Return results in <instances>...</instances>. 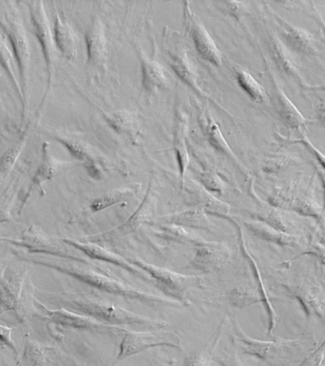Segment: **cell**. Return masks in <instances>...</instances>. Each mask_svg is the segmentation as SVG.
I'll return each instance as SVG.
<instances>
[{"label":"cell","instance_id":"obj_4","mask_svg":"<svg viewBox=\"0 0 325 366\" xmlns=\"http://www.w3.org/2000/svg\"><path fill=\"white\" fill-rule=\"evenodd\" d=\"M0 29L13 48L22 91V119L28 107L29 79H30L31 47L24 25L14 11H5L0 17Z\"/></svg>","mask_w":325,"mask_h":366},{"label":"cell","instance_id":"obj_21","mask_svg":"<svg viewBox=\"0 0 325 366\" xmlns=\"http://www.w3.org/2000/svg\"><path fill=\"white\" fill-rule=\"evenodd\" d=\"M150 224H174L182 227L191 229H200L215 234L220 231V228L214 224L208 219L207 213L201 208H191L188 210L178 212L167 214V216L157 217L154 222H148Z\"/></svg>","mask_w":325,"mask_h":366},{"label":"cell","instance_id":"obj_35","mask_svg":"<svg viewBox=\"0 0 325 366\" xmlns=\"http://www.w3.org/2000/svg\"><path fill=\"white\" fill-rule=\"evenodd\" d=\"M231 70L239 87L257 103H264L267 99V93L261 83L248 71L238 64H232Z\"/></svg>","mask_w":325,"mask_h":366},{"label":"cell","instance_id":"obj_48","mask_svg":"<svg viewBox=\"0 0 325 366\" xmlns=\"http://www.w3.org/2000/svg\"><path fill=\"white\" fill-rule=\"evenodd\" d=\"M11 219L10 208L7 200H0V224Z\"/></svg>","mask_w":325,"mask_h":366},{"label":"cell","instance_id":"obj_36","mask_svg":"<svg viewBox=\"0 0 325 366\" xmlns=\"http://www.w3.org/2000/svg\"><path fill=\"white\" fill-rule=\"evenodd\" d=\"M29 126L22 136L16 140L14 144L11 145L7 151L0 157V185L7 179L9 174L13 171L14 165L19 159L20 154L24 150L26 143L28 142Z\"/></svg>","mask_w":325,"mask_h":366},{"label":"cell","instance_id":"obj_3","mask_svg":"<svg viewBox=\"0 0 325 366\" xmlns=\"http://www.w3.org/2000/svg\"><path fill=\"white\" fill-rule=\"evenodd\" d=\"M268 202L274 208L316 220H321L324 216V208L316 199L314 182L308 183L304 177H298L274 189Z\"/></svg>","mask_w":325,"mask_h":366},{"label":"cell","instance_id":"obj_19","mask_svg":"<svg viewBox=\"0 0 325 366\" xmlns=\"http://www.w3.org/2000/svg\"><path fill=\"white\" fill-rule=\"evenodd\" d=\"M277 24L281 29L282 36L284 37L282 42L287 46L288 49L294 54L311 56L316 51L315 37L309 31L284 19L275 14Z\"/></svg>","mask_w":325,"mask_h":366},{"label":"cell","instance_id":"obj_17","mask_svg":"<svg viewBox=\"0 0 325 366\" xmlns=\"http://www.w3.org/2000/svg\"><path fill=\"white\" fill-rule=\"evenodd\" d=\"M87 45V67L102 71L105 69L108 49L104 24L98 16L93 17L85 34Z\"/></svg>","mask_w":325,"mask_h":366},{"label":"cell","instance_id":"obj_14","mask_svg":"<svg viewBox=\"0 0 325 366\" xmlns=\"http://www.w3.org/2000/svg\"><path fill=\"white\" fill-rule=\"evenodd\" d=\"M194 248L195 256L191 259L190 266L202 273L222 270L232 259V250L227 243L205 240Z\"/></svg>","mask_w":325,"mask_h":366},{"label":"cell","instance_id":"obj_38","mask_svg":"<svg viewBox=\"0 0 325 366\" xmlns=\"http://www.w3.org/2000/svg\"><path fill=\"white\" fill-rule=\"evenodd\" d=\"M0 66L6 71L10 82L13 84L14 90L19 94L20 100L22 102V91L20 88L19 80L17 79L16 73L14 70V59L11 56L10 49L5 41V36L0 31Z\"/></svg>","mask_w":325,"mask_h":366},{"label":"cell","instance_id":"obj_8","mask_svg":"<svg viewBox=\"0 0 325 366\" xmlns=\"http://www.w3.org/2000/svg\"><path fill=\"white\" fill-rule=\"evenodd\" d=\"M155 179L150 177L148 188L141 204L133 212L124 223L111 230L91 234L87 237L88 242H113L138 230L143 223L150 222L151 217L155 213L157 202H158V190H157Z\"/></svg>","mask_w":325,"mask_h":366},{"label":"cell","instance_id":"obj_42","mask_svg":"<svg viewBox=\"0 0 325 366\" xmlns=\"http://www.w3.org/2000/svg\"><path fill=\"white\" fill-rule=\"evenodd\" d=\"M294 159L289 157H277L273 159H267L264 162V172L268 174L278 173V172L284 171L285 169L292 165Z\"/></svg>","mask_w":325,"mask_h":366},{"label":"cell","instance_id":"obj_29","mask_svg":"<svg viewBox=\"0 0 325 366\" xmlns=\"http://www.w3.org/2000/svg\"><path fill=\"white\" fill-rule=\"evenodd\" d=\"M185 114H187L181 108H177L173 130V149L178 162L182 185L184 184L185 173L190 165V156L185 145V132L187 127V119Z\"/></svg>","mask_w":325,"mask_h":366},{"label":"cell","instance_id":"obj_18","mask_svg":"<svg viewBox=\"0 0 325 366\" xmlns=\"http://www.w3.org/2000/svg\"><path fill=\"white\" fill-rule=\"evenodd\" d=\"M70 162H64V160H59L53 157L51 154L50 144L48 142H45L42 146V159L41 163L34 172L33 177L31 179L30 184L27 191L23 197L21 203L19 205V214H21V211L26 203H27L29 197H31V193L36 189H40L42 194H44V188L43 184L48 180L53 179L54 177L58 174L60 169L65 167L66 165L70 164Z\"/></svg>","mask_w":325,"mask_h":366},{"label":"cell","instance_id":"obj_6","mask_svg":"<svg viewBox=\"0 0 325 366\" xmlns=\"http://www.w3.org/2000/svg\"><path fill=\"white\" fill-rule=\"evenodd\" d=\"M128 259L131 264L148 274L156 287L164 292L167 297L177 300L182 305H190L188 294L191 289L200 287L202 283L201 277L177 273L175 271L159 267L137 257H128Z\"/></svg>","mask_w":325,"mask_h":366},{"label":"cell","instance_id":"obj_46","mask_svg":"<svg viewBox=\"0 0 325 366\" xmlns=\"http://www.w3.org/2000/svg\"><path fill=\"white\" fill-rule=\"evenodd\" d=\"M311 254L316 257H318L319 260L325 265V242L324 240H321V242H316L311 243L310 245L306 246L304 248V252L301 256L295 257V259H298V257L304 256V254Z\"/></svg>","mask_w":325,"mask_h":366},{"label":"cell","instance_id":"obj_32","mask_svg":"<svg viewBox=\"0 0 325 366\" xmlns=\"http://www.w3.org/2000/svg\"><path fill=\"white\" fill-rule=\"evenodd\" d=\"M141 187V183H133V184L122 186V187L108 191L107 193L96 197L91 203L90 211L93 214L99 213V212L104 211L105 209L111 207V206L130 199V197L136 196Z\"/></svg>","mask_w":325,"mask_h":366},{"label":"cell","instance_id":"obj_22","mask_svg":"<svg viewBox=\"0 0 325 366\" xmlns=\"http://www.w3.org/2000/svg\"><path fill=\"white\" fill-rule=\"evenodd\" d=\"M270 77L272 79L274 87V97H275V103L277 111L281 117L284 124L290 128L291 130H296L299 134L306 130V126L309 119L301 113V111L296 108V106L291 102L287 94L282 90L281 86L277 81L275 74L272 73L269 67Z\"/></svg>","mask_w":325,"mask_h":366},{"label":"cell","instance_id":"obj_16","mask_svg":"<svg viewBox=\"0 0 325 366\" xmlns=\"http://www.w3.org/2000/svg\"><path fill=\"white\" fill-rule=\"evenodd\" d=\"M61 240L65 244L70 245L71 247L83 252V253L87 254L91 259L111 263V264L125 269L128 273L133 274V276L138 277L140 280H144L145 282H153V280H151L147 274L140 270L136 266L131 264V263L128 262V257L108 251L107 249L103 247V246L97 244V243L88 242H78V240L71 239H62Z\"/></svg>","mask_w":325,"mask_h":366},{"label":"cell","instance_id":"obj_40","mask_svg":"<svg viewBox=\"0 0 325 366\" xmlns=\"http://www.w3.org/2000/svg\"><path fill=\"white\" fill-rule=\"evenodd\" d=\"M200 184L208 192H216L222 194L225 190V182H222L215 171L205 169L199 176Z\"/></svg>","mask_w":325,"mask_h":366},{"label":"cell","instance_id":"obj_51","mask_svg":"<svg viewBox=\"0 0 325 366\" xmlns=\"http://www.w3.org/2000/svg\"><path fill=\"white\" fill-rule=\"evenodd\" d=\"M6 270H7V264L3 260H0V282L5 279Z\"/></svg>","mask_w":325,"mask_h":366},{"label":"cell","instance_id":"obj_33","mask_svg":"<svg viewBox=\"0 0 325 366\" xmlns=\"http://www.w3.org/2000/svg\"><path fill=\"white\" fill-rule=\"evenodd\" d=\"M287 214V211L274 208L271 206V208L267 209V210L251 214V217H253V219L264 222L265 224L277 229V230L285 232L288 234H299L296 231L298 227H296V223Z\"/></svg>","mask_w":325,"mask_h":366},{"label":"cell","instance_id":"obj_30","mask_svg":"<svg viewBox=\"0 0 325 366\" xmlns=\"http://www.w3.org/2000/svg\"><path fill=\"white\" fill-rule=\"evenodd\" d=\"M54 44L63 56L68 60H74L77 56V43L76 34L66 20L58 14H56L53 25Z\"/></svg>","mask_w":325,"mask_h":366},{"label":"cell","instance_id":"obj_31","mask_svg":"<svg viewBox=\"0 0 325 366\" xmlns=\"http://www.w3.org/2000/svg\"><path fill=\"white\" fill-rule=\"evenodd\" d=\"M105 122L118 134L127 136L131 142H136L139 137L138 126L133 113L128 110L104 111L97 106Z\"/></svg>","mask_w":325,"mask_h":366},{"label":"cell","instance_id":"obj_27","mask_svg":"<svg viewBox=\"0 0 325 366\" xmlns=\"http://www.w3.org/2000/svg\"><path fill=\"white\" fill-rule=\"evenodd\" d=\"M140 62H141L142 85L148 94H153L162 90L168 84L167 73L161 63L154 57L148 56L145 51H138Z\"/></svg>","mask_w":325,"mask_h":366},{"label":"cell","instance_id":"obj_39","mask_svg":"<svg viewBox=\"0 0 325 366\" xmlns=\"http://www.w3.org/2000/svg\"><path fill=\"white\" fill-rule=\"evenodd\" d=\"M46 354L39 342L26 340L21 357V366H45Z\"/></svg>","mask_w":325,"mask_h":366},{"label":"cell","instance_id":"obj_50","mask_svg":"<svg viewBox=\"0 0 325 366\" xmlns=\"http://www.w3.org/2000/svg\"><path fill=\"white\" fill-rule=\"evenodd\" d=\"M314 166H315L316 174H318L319 179H321L322 186H324V194H325V170L324 168L321 167V165L316 164V163H315V165H314ZM322 208H324V217H325V200H324V206Z\"/></svg>","mask_w":325,"mask_h":366},{"label":"cell","instance_id":"obj_5","mask_svg":"<svg viewBox=\"0 0 325 366\" xmlns=\"http://www.w3.org/2000/svg\"><path fill=\"white\" fill-rule=\"evenodd\" d=\"M162 47H164L165 54L168 57L170 67L175 71L180 79L190 86L200 97L210 100L214 104L218 106L221 110L229 114L225 108H222L216 100L211 99L201 88L198 71H197L194 59L188 54L187 44L184 36L173 29L165 27L164 34H162Z\"/></svg>","mask_w":325,"mask_h":366},{"label":"cell","instance_id":"obj_52","mask_svg":"<svg viewBox=\"0 0 325 366\" xmlns=\"http://www.w3.org/2000/svg\"><path fill=\"white\" fill-rule=\"evenodd\" d=\"M322 366H325V365H322Z\"/></svg>","mask_w":325,"mask_h":366},{"label":"cell","instance_id":"obj_25","mask_svg":"<svg viewBox=\"0 0 325 366\" xmlns=\"http://www.w3.org/2000/svg\"><path fill=\"white\" fill-rule=\"evenodd\" d=\"M217 217L229 220L231 223H233V224L235 225L237 230H238L239 245H241L242 254H244V256L247 257L251 268H252L253 273L255 274L257 282L259 283L258 290L259 293H261L262 300H264V305L265 307H267L268 314V322H269V325H268V335L271 336V335L273 334L274 330H275L277 319H278V316H277L275 309H274L272 302H271L270 300V297L268 296L264 283L262 282V277L261 272H259L258 264H257L256 260L253 259L252 254L249 253V251H248L247 249V246L245 244L244 232H242L241 226L239 225V222L234 219L232 217L229 216V214H218Z\"/></svg>","mask_w":325,"mask_h":366},{"label":"cell","instance_id":"obj_26","mask_svg":"<svg viewBox=\"0 0 325 366\" xmlns=\"http://www.w3.org/2000/svg\"><path fill=\"white\" fill-rule=\"evenodd\" d=\"M244 225L251 233L265 242L274 243V244L282 246V247L298 249L306 247V240L301 234L285 233V232L277 230V229L255 219L244 222Z\"/></svg>","mask_w":325,"mask_h":366},{"label":"cell","instance_id":"obj_34","mask_svg":"<svg viewBox=\"0 0 325 366\" xmlns=\"http://www.w3.org/2000/svg\"><path fill=\"white\" fill-rule=\"evenodd\" d=\"M155 233L162 239L179 244H191L194 247L205 242V239L194 233L191 229L174 224H155Z\"/></svg>","mask_w":325,"mask_h":366},{"label":"cell","instance_id":"obj_12","mask_svg":"<svg viewBox=\"0 0 325 366\" xmlns=\"http://www.w3.org/2000/svg\"><path fill=\"white\" fill-rule=\"evenodd\" d=\"M36 302L47 319L57 325L62 326V327L110 334H123L127 329L105 325V323L97 322V320L85 316V315L68 310V309L62 307L50 309L40 302L39 300H36Z\"/></svg>","mask_w":325,"mask_h":366},{"label":"cell","instance_id":"obj_11","mask_svg":"<svg viewBox=\"0 0 325 366\" xmlns=\"http://www.w3.org/2000/svg\"><path fill=\"white\" fill-rule=\"evenodd\" d=\"M0 242L10 243L11 245L19 246L25 249L31 254H46L51 257H59V259H70L77 263L88 264L90 262L81 257L73 256L66 251L61 246L53 242V240L43 233L41 229L30 227L23 231L20 239H7V237H0Z\"/></svg>","mask_w":325,"mask_h":366},{"label":"cell","instance_id":"obj_15","mask_svg":"<svg viewBox=\"0 0 325 366\" xmlns=\"http://www.w3.org/2000/svg\"><path fill=\"white\" fill-rule=\"evenodd\" d=\"M284 286L289 292L290 296L299 300L308 317H316L325 320L324 292L316 280L304 277L295 285Z\"/></svg>","mask_w":325,"mask_h":366},{"label":"cell","instance_id":"obj_24","mask_svg":"<svg viewBox=\"0 0 325 366\" xmlns=\"http://www.w3.org/2000/svg\"><path fill=\"white\" fill-rule=\"evenodd\" d=\"M199 123L200 127H201L202 133L207 137L208 142L220 153L224 154L227 159L232 160L242 172L247 173V168L242 164L238 157L234 154L232 149L228 145L227 140H225L221 130H220L218 123L215 122L207 109L204 108L199 112Z\"/></svg>","mask_w":325,"mask_h":366},{"label":"cell","instance_id":"obj_7","mask_svg":"<svg viewBox=\"0 0 325 366\" xmlns=\"http://www.w3.org/2000/svg\"><path fill=\"white\" fill-rule=\"evenodd\" d=\"M30 10L31 27L36 39L38 40L40 49H41L43 57H44L46 70H47L48 81L46 94L43 97L38 112H41L44 107L46 99L51 90L54 69L57 59V49L54 44L53 33L51 31L50 21H48L47 13H46L44 2L31 1L28 3Z\"/></svg>","mask_w":325,"mask_h":366},{"label":"cell","instance_id":"obj_45","mask_svg":"<svg viewBox=\"0 0 325 366\" xmlns=\"http://www.w3.org/2000/svg\"><path fill=\"white\" fill-rule=\"evenodd\" d=\"M301 139L295 140L294 142H301L316 157V162L319 163V165L325 170V154L322 152L319 151L318 148L315 147V145L310 142L308 139L305 132L301 133Z\"/></svg>","mask_w":325,"mask_h":366},{"label":"cell","instance_id":"obj_23","mask_svg":"<svg viewBox=\"0 0 325 366\" xmlns=\"http://www.w3.org/2000/svg\"><path fill=\"white\" fill-rule=\"evenodd\" d=\"M27 271L11 272L6 274L5 279L0 282V317L7 312H14L20 320L22 291Z\"/></svg>","mask_w":325,"mask_h":366},{"label":"cell","instance_id":"obj_49","mask_svg":"<svg viewBox=\"0 0 325 366\" xmlns=\"http://www.w3.org/2000/svg\"><path fill=\"white\" fill-rule=\"evenodd\" d=\"M316 122L325 127V99H319L316 109Z\"/></svg>","mask_w":325,"mask_h":366},{"label":"cell","instance_id":"obj_28","mask_svg":"<svg viewBox=\"0 0 325 366\" xmlns=\"http://www.w3.org/2000/svg\"><path fill=\"white\" fill-rule=\"evenodd\" d=\"M270 48L274 60L279 70H282V73L287 74V76L292 77L302 87L310 88L299 71L298 62H296L295 56H293L292 51L282 42V40L273 36L271 37Z\"/></svg>","mask_w":325,"mask_h":366},{"label":"cell","instance_id":"obj_1","mask_svg":"<svg viewBox=\"0 0 325 366\" xmlns=\"http://www.w3.org/2000/svg\"><path fill=\"white\" fill-rule=\"evenodd\" d=\"M17 257L24 262L42 266V267L53 269L60 273L73 277V279L90 285L91 287L96 288L97 290L105 292V293L114 295V296L125 297V299L135 300L143 305L167 306V307H179L180 305H182L177 300L143 291L141 289L134 287L128 283L110 276V274L101 273L88 264L81 265L83 263L76 264V263L50 262V260L41 259H29V257L20 256V254H17Z\"/></svg>","mask_w":325,"mask_h":366},{"label":"cell","instance_id":"obj_13","mask_svg":"<svg viewBox=\"0 0 325 366\" xmlns=\"http://www.w3.org/2000/svg\"><path fill=\"white\" fill-rule=\"evenodd\" d=\"M184 20L185 27L200 56L211 64L221 65L222 62L221 51L217 47L207 28L205 27L204 23L191 9L190 3L188 1L184 2Z\"/></svg>","mask_w":325,"mask_h":366},{"label":"cell","instance_id":"obj_44","mask_svg":"<svg viewBox=\"0 0 325 366\" xmlns=\"http://www.w3.org/2000/svg\"><path fill=\"white\" fill-rule=\"evenodd\" d=\"M11 333H13V328L8 327V326L0 323V343H1L2 346L10 348L17 356L19 351H17L16 342H14L13 337H11Z\"/></svg>","mask_w":325,"mask_h":366},{"label":"cell","instance_id":"obj_41","mask_svg":"<svg viewBox=\"0 0 325 366\" xmlns=\"http://www.w3.org/2000/svg\"><path fill=\"white\" fill-rule=\"evenodd\" d=\"M212 351H192L185 355L184 365L182 366H210L212 359Z\"/></svg>","mask_w":325,"mask_h":366},{"label":"cell","instance_id":"obj_43","mask_svg":"<svg viewBox=\"0 0 325 366\" xmlns=\"http://www.w3.org/2000/svg\"><path fill=\"white\" fill-rule=\"evenodd\" d=\"M324 356L325 340L315 351H313L312 353L308 355V356L302 360L301 365L299 366H322V362H324Z\"/></svg>","mask_w":325,"mask_h":366},{"label":"cell","instance_id":"obj_2","mask_svg":"<svg viewBox=\"0 0 325 366\" xmlns=\"http://www.w3.org/2000/svg\"><path fill=\"white\" fill-rule=\"evenodd\" d=\"M53 302L62 308L73 310L105 323V325L125 328V326L161 329L168 325L165 320H154L142 316L121 307L107 300L99 299L82 294L63 293L53 297Z\"/></svg>","mask_w":325,"mask_h":366},{"label":"cell","instance_id":"obj_10","mask_svg":"<svg viewBox=\"0 0 325 366\" xmlns=\"http://www.w3.org/2000/svg\"><path fill=\"white\" fill-rule=\"evenodd\" d=\"M234 328H235V339L238 342L242 350L251 356L258 357L269 365H277L282 360L287 359L288 354L292 353L293 345L298 340H261L253 339L242 330L239 322L234 319Z\"/></svg>","mask_w":325,"mask_h":366},{"label":"cell","instance_id":"obj_37","mask_svg":"<svg viewBox=\"0 0 325 366\" xmlns=\"http://www.w3.org/2000/svg\"><path fill=\"white\" fill-rule=\"evenodd\" d=\"M228 299L231 305L237 308H247L257 303H264L261 293L247 285L233 288L228 294Z\"/></svg>","mask_w":325,"mask_h":366},{"label":"cell","instance_id":"obj_9","mask_svg":"<svg viewBox=\"0 0 325 366\" xmlns=\"http://www.w3.org/2000/svg\"><path fill=\"white\" fill-rule=\"evenodd\" d=\"M158 346L182 348L179 335L174 332L160 330V329H157L156 331H131L125 329L120 343L116 362H122L134 355L141 353L148 349L158 347Z\"/></svg>","mask_w":325,"mask_h":366},{"label":"cell","instance_id":"obj_47","mask_svg":"<svg viewBox=\"0 0 325 366\" xmlns=\"http://www.w3.org/2000/svg\"><path fill=\"white\" fill-rule=\"evenodd\" d=\"M218 362L222 366H244L236 353L220 355Z\"/></svg>","mask_w":325,"mask_h":366},{"label":"cell","instance_id":"obj_20","mask_svg":"<svg viewBox=\"0 0 325 366\" xmlns=\"http://www.w3.org/2000/svg\"><path fill=\"white\" fill-rule=\"evenodd\" d=\"M182 190L187 194L188 204L192 207L201 208L205 213L213 216L229 214V205L217 199L207 189L192 179H187V177L182 185Z\"/></svg>","mask_w":325,"mask_h":366}]
</instances>
